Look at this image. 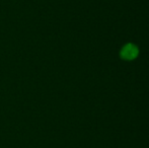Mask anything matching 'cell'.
Instances as JSON below:
<instances>
[{"label":"cell","mask_w":149,"mask_h":148,"mask_svg":"<svg viewBox=\"0 0 149 148\" xmlns=\"http://www.w3.org/2000/svg\"><path fill=\"white\" fill-rule=\"evenodd\" d=\"M138 55H139V49L137 46L132 43L126 44L120 52V56L125 61H132V60L136 59Z\"/></svg>","instance_id":"6da1fadb"}]
</instances>
